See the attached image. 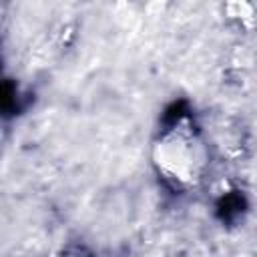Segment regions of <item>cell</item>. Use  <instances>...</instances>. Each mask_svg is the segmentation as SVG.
<instances>
[{"instance_id":"1","label":"cell","mask_w":257,"mask_h":257,"mask_svg":"<svg viewBox=\"0 0 257 257\" xmlns=\"http://www.w3.org/2000/svg\"><path fill=\"white\" fill-rule=\"evenodd\" d=\"M153 165L175 189L195 187L209 165V151L199 128L189 118H179L165 128L153 145Z\"/></svg>"},{"instance_id":"2","label":"cell","mask_w":257,"mask_h":257,"mask_svg":"<svg viewBox=\"0 0 257 257\" xmlns=\"http://www.w3.org/2000/svg\"><path fill=\"white\" fill-rule=\"evenodd\" d=\"M225 16L229 20H235L237 24H241V28H253L255 24V4L247 2V0H235V2H227L225 4Z\"/></svg>"}]
</instances>
